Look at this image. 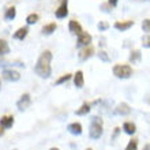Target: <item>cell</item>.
Wrapping results in <instances>:
<instances>
[{"mask_svg": "<svg viewBox=\"0 0 150 150\" xmlns=\"http://www.w3.org/2000/svg\"><path fill=\"white\" fill-rule=\"evenodd\" d=\"M67 14H68V0H62L60 6L56 8L55 15H56V18L62 19V18H66Z\"/></svg>", "mask_w": 150, "mask_h": 150, "instance_id": "277c9868", "label": "cell"}, {"mask_svg": "<svg viewBox=\"0 0 150 150\" xmlns=\"http://www.w3.org/2000/svg\"><path fill=\"white\" fill-rule=\"evenodd\" d=\"M0 89H1V82H0Z\"/></svg>", "mask_w": 150, "mask_h": 150, "instance_id": "e575fe53", "label": "cell"}, {"mask_svg": "<svg viewBox=\"0 0 150 150\" xmlns=\"http://www.w3.org/2000/svg\"><path fill=\"white\" fill-rule=\"evenodd\" d=\"M38 19H40L38 14H30V15H28V18H26V22H28V25H34L38 22Z\"/></svg>", "mask_w": 150, "mask_h": 150, "instance_id": "7402d4cb", "label": "cell"}, {"mask_svg": "<svg viewBox=\"0 0 150 150\" xmlns=\"http://www.w3.org/2000/svg\"><path fill=\"white\" fill-rule=\"evenodd\" d=\"M68 29H70V32H71L72 34H76V36H79V34L83 32L82 26H81L76 21H70V23H68Z\"/></svg>", "mask_w": 150, "mask_h": 150, "instance_id": "7c38bea8", "label": "cell"}, {"mask_svg": "<svg viewBox=\"0 0 150 150\" xmlns=\"http://www.w3.org/2000/svg\"><path fill=\"white\" fill-rule=\"evenodd\" d=\"M142 29H143V32H147L150 33V19H145L142 22Z\"/></svg>", "mask_w": 150, "mask_h": 150, "instance_id": "d4e9b609", "label": "cell"}, {"mask_svg": "<svg viewBox=\"0 0 150 150\" xmlns=\"http://www.w3.org/2000/svg\"><path fill=\"white\" fill-rule=\"evenodd\" d=\"M67 130L70 131L72 135H81L82 134V126H81V123H71V124H68Z\"/></svg>", "mask_w": 150, "mask_h": 150, "instance_id": "5bb4252c", "label": "cell"}, {"mask_svg": "<svg viewBox=\"0 0 150 150\" xmlns=\"http://www.w3.org/2000/svg\"><path fill=\"white\" fill-rule=\"evenodd\" d=\"M3 78L6 81H10V82H16V81L21 79V74L15 70L10 68V70H4L3 71Z\"/></svg>", "mask_w": 150, "mask_h": 150, "instance_id": "8992f818", "label": "cell"}, {"mask_svg": "<svg viewBox=\"0 0 150 150\" xmlns=\"http://www.w3.org/2000/svg\"><path fill=\"white\" fill-rule=\"evenodd\" d=\"M90 42H91V36L89 33L82 32L78 36V41H76L78 47H87V45H90Z\"/></svg>", "mask_w": 150, "mask_h": 150, "instance_id": "52a82bcc", "label": "cell"}, {"mask_svg": "<svg viewBox=\"0 0 150 150\" xmlns=\"http://www.w3.org/2000/svg\"><path fill=\"white\" fill-rule=\"evenodd\" d=\"M132 25H134V21H122V22L119 21V22L115 23V29H117L119 32H126Z\"/></svg>", "mask_w": 150, "mask_h": 150, "instance_id": "9c48e42d", "label": "cell"}, {"mask_svg": "<svg viewBox=\"0 0 150 150\" xmlns=\"http://www.w3.org/2000/svg\"><path fill=\"white\" fill-rule=\"evenodd\" d=\"M137 147H138V141L137 139H131L128 145H127L126 150H137Z\"/></svg>", "mask_w": 150, "mask_h": 150, "instance_id": "cb8c5ba5", "label": "cell"}, {"mask_svg": "<svg viewBox=\"0 0 150 150\" xmlns=\"http://www.w3.org/2000/svg\"><path fill=\"white\" fill-rule=\"evenodd\" d=\"M51 150H59V149H57V147H52Z\"/></svg>", "mask_w": 150, "mask_h": 150, "instance_id": "836d02e7", "label": "cell"}, {"mask_svg": "<svg viewBox=\"0 0 150 150\" xmlns=\"http://www.w3.org/2000/svg\"><path fill=\"white\" fill-rule=\"evenodd\" d=\"M130 62L131 63H138V62H141V52L139 51H132L131 52Z\"/></svg>", "mask_w": 150, "mask_h": 150, "instance_id": "44dd1931", "label": "cell"}, {"mask_svg": "<svg viewBox=\"0 0 150 150\" xmlns=\"http://www.w3.org/2000/svg\"><path fill=\"white\" fill-rule=\"evenodd\" d=\"M113 75H116L117 78L127 79L132 75V68L127 64H116L113 67Z\"/></svg>", "mask_w": 150, "mask_h": 150, "instance_id": "3957f363", "label": "cell"}, {"mask_svg": "<svg viewBox=\"0 0 150 150\" xmlns=\"http://www.w3.org/2000/svg\"><path fill=\"white\" fill-rule=\"evenodd\" d=\"M115 112H116V115H122V116H126V115H130L131 108L128 107V104L122 103V104H119L117 107H116Z\"/></svg>", "mask_w": 150, "mask_h": 150, "instance_id": "30bf717a", "label": "cell"}, {"mask_svg": "<svg viewBox=\"0 0 150 150\" xmlns=\"http://www.w3.org/2000/svg\"><path fill=\"white\" fill-rule=\"evenodd\" d=\"M108 26H109V25H108L107 22H100L98 23V29L101 30V32H103V30H107Z\"/></svg>", "mask_w": 150, "mask_h": 150, "instance_id": "4316f807", "label": "cell"}, {"mask_svg": "<svg viewBox=\"0 0 150 150\" xmlns=\"http://www.w3.org/2000/svg\"><path fill=\"white\" fill-rule=\"evenodd\" d=\"M94 53V48L91 47V45H87L82 49V51L79 52V59L81 60H87L89 57H91Z\"/></svg>", "mask_w": 150, "mask_h": 150, "instance_id": "ba28073f", "label": "cell"}, {"mask_svg": "<svg viewBox=\"0 0 150 150\" xmlns=\"http://www.w3.org/2000/svg\"><path fill=\"white\" fill-rule=\"evenodd\" d=\"M119 130H120V128H115V134H113V138H116V135L119 134Z\"/></svg>", "mask_w": 150, "mask_h": 150, "instance_id": "4dcf8cb0", "label": "cell"}, {"mask_svg": "<svg viewBox=\"0 0 150 150\" xmlns=\"http://www.w3.org/2000/svg\"><path fill=\"white\" fill-rule=\"evenodd\" d=\"M74 85L78 89H81V87H83V85H85V79H83V72L79 70V71L75 72L74 75Z\"/></svg>", "mask_w": 150, "mask_h": 150, "instance_id": "4fadbf2b", "label": "cell"}, {"mask_svg": "<svg viewBox=\"0 0 150 150\" xmlns=\"http://www.w3.org/2000/svg\"><path fill=\"white\" fill-rule=\"evenodd\" d=\"M3 132H4V130H3V127L0 126V137H1V135H3Z\"/></svg>", "mask_w": 150, "mask_h": 150, "instance_id": "1f68e13d", "label": "cell"}, {"mask_svg": "<svg viewBox=\"0 0 150 150\" xmlns=\"http://www.w3.org/2000/svg\"><path fill=\"white\" fill-rule=\"evenodd\" d=\"M89 112H90V104H87V103H85L82 105V107L79 108L78 111L75 112V113L76 115H79V116H83V115H87L89 113Z\"/></svg>", "mask_w": 150, "mask_h": 150, "instance_id": "ffe728a7", "label": "cell"}, {"mask_svg": "<svg viewBox=\"0 0 150 150\" xmlns=\"http://www.w3.org/2000/svg\"><path fill=\"white\" fill-rule=\"evenodd\" d=\"M100 57H101L104 62H108V60H109V57L107 56V53H105V52H100Z\"/></svg>", "mask_w": 150, "mask_h": 150, "instance_id": "83f0119b", "label": "cell"}, {"mask_svg": "<svg viewBox=\"0 0 150 150\" xmlns=\"http://www.w3.org/2000/svg\"><path fill=\"white\" fill-rule=\"evenodd\" d=\"M30 104H32V98H30V94H23L18 100V103H16V108L19 109V111H25V109H28L30 107Z\"/></svg>", "mask_w": 150, "mask_h": 150, "instance_id": "5b68a950", "label": "cell"}, {"mask_svg": "<svg viewBox=\"0 0 150 150\" xmlns=\"http://www.w3.org/2000/svg\"><path fill=\"white\" fill-rule=\"evenodd\" d=\"M51 62H52V53L51 51H44L40 55L37 64L34 67V71L38 76L41 78H49L52 74V67H51Z\"/></svg>", "mask_w": 150, "mask_h": 150, "instance_id": "6da1fadb", "label": "cell"}, {"mask_svg": "<svg viewBox=\"0 0 150 150\" xmlns=\"http://www.w3.org/2000/svg\"><path fill=\"white\" fill-rule=\"evenodd\" d=\"M15 16H16V10L14 6H12V7H8L7 10H6V14H4V19L6 21H12Z\"/></svg>", "mask_w": 150, "mask_h": 150, "instance_id": "e0dca14e", "label": "cell"}, {"mask_svg": "<svg viewBox=\"0 0 150 150\" xmlns=\"http://www.w3.org/2000/svg\"><path fill=\"white\" fill-rule=\"evenodd\" d=\"M142 44L145 48H150V36H145L142 38Z\"/></svg>", "mask_w": 150, "mask_h": 150, "instance_id": "484cf974", "label": "cell"}, {"mask_svg": "<svg viewBox=\"0 0 150 150\" xmlns=\"http://www.w3.org/2000/svg\"><path fill=\"white\" fill-rule=\"evenodd\" d=\"M7 53H10V47H8L7 41H4V40L0 38V56L7 55Z\"/></svg>", "mask_w": 150, "mask_h": 150, "instance_id": "d6986e66", "label": "cell"}, {"mask_svg": "<svg viewBox=\"0 0 150 150\" xmlns=\"http://www.w3.org/2000/svg\"><path fill=\"white\" fill-rule=\"evenodd\" d=\"M108 4H109L111 7H116V6H117V0H108Z\"/></svg>", "mask_w": 150, "mask_h": 150, "instance_id": "f1b7e54d", "label": "cell"}, {"mask_svg": "<svg viewBox=\"0 0 150 150\" xmlns=\"http://www.w3.org/2000/svg\"><path fill=\"white\" fill-rule=\"evenodd\" d=\"M56 28H57V26H56L55 22L48 23V25H45V26L42 28V33H44V34H52V33L56 30Z\"/></svg>", "mask_w": 150, "mask_h": 150, "instance_id": "ac0fdd59", "label": "cell"}, {"mask_svg": "<svg viewBox=\"0 0 150 150\" xmlns=\"http://www.w3.org/2000/svg\"><path fill=\"white\" fill-rule=\"evenodd\" d=\"M101 8H103L105 12H109V11H111V10H109V4H103V6H101Z\"/></svg>", "mask_w": 150, "mask_h": 150, "instance_id": "f546056e", "label": "cell"}, {"mask_svg": "<svg viewBox=\"0 0 150 150\" xmlns=\"http://www.w3.org/2000/svg\"><path fill=\"white\" fill-rule=\"evenodd\" d=\"M28 33H29V29L25 26V28H19L18 30H16L15 33H14V38L15 40H21V41H23L25 38H26V36H28Z\"/></svg>", "mask_w": 150, "mask_h": 150, "instance_id": "9a60e30c", "label": "cell"}, {"mask_svg": "<svg viewBox=\"0 0 150 150\" xmlns=\"http://www.w3.org/2000/svg\"><path fill=\"white\" fill-rule=\"evenodd\" d=\"M86 150H91V149H86Z\"/></svg>", "mask_w": 150, "mask_h": 150, "instance_id": "d590c367", "label": "cell"}, {"mask_svg": "<svg viewBox=\"0 0 150 150\" xmlns=\"http://www.w3.org/2000/svg\"><path fill=\"white\" fill-rule=\"evenodd\" d=\"M123 130H124V132L128 135H132L137 131V127H135L134 123H131V122H126L124 124H123Z\"/></svg>", "mask_w": 150, "mask_h": 150, "instance_id": "2e32d148", "label": "cell"}, {"mask_svg": "<svg viewBox=\"0 0 150 150\" xmlns=\"http://www.w3.org/2000/svg\"><path fill=\"white\" fill-rule=\"evenodd\" d=\"M14 124V116H10V115H6V116H1L0 119V126L3 128H10Z\"/></svg>", "mask_w": 150, "mask_h": 150, "instance_id": "8fae6325", "label": "cell"}, {"mask_svg": "<svg viewBox=\"0 0 150 150\" xmlns=\"http://www.w3.org/2000/svg\"><path fill=\"white\" fill-rule=\"evenodd\" d=\"M91 139H98L103 135V119L101 117H93L90 123V131H89Z\"/></svg>", "mask_w": 150, "mask_h": 150, "instance_id": "7a4b0ae2", "label": "cell"}, {"mask_svg": "<svg viewBox=\"0 0 150 150\" xmlns=\"http://www.w3.org/2000/svg\"><path fill=\"white\" fill-rule=\"evenodd\" d=\"M71 76H72L71 74H64L63 76H60V78L57 79L55 83H56V85H62V83H64V82H67V81H70V79H71Z\"/></svg>", "mask_w": 150, "mask_h": 150, "instance_id": "603a6c76", "label": "cell"}, {"mask_svg": "<svg viewBox=\"0 0 150 150\" xmlns=\"http://www.w3.org/2000/svg\"><path fill=\"white\" fill-rule=\"evenodd\" d=\"M143 150H150V145H146V146L143 147Z\"/></svg>", "mask_w": 150, "mask_h": 150, "instance_id": "d6a6232c", "label": "cell"}]
</instances>
